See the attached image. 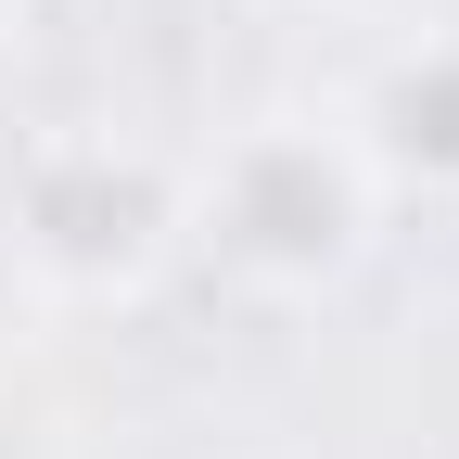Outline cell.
I'll use <instances>...</instances> for the list:
<instances>
[{
    "instance_id": "obj_1",
    "label": "cell",
    "mask_w": 459,
    "mask_h": 459,
    "mask_svg": "<svg viewBox=\"0 0 459 459\" xmlns=\"http://www.w3.org/2000/svg\"><path fill=\"white\" fill-rule=\"evenodd\" d=\"M179 217H192V243L230 281H255V294H332V281L370 255L383 179H370V153L344 141L332 102H281V115H243L204 166H179Z\"/></svg>"
},
{
    "instance_id": "obj_2",
    "label": "cell",
    "mask_w": 459,
    "mask_h": 459,
    "mask_svg": "<svg viewBox=\"0 0 459 459\" xmlns=\"http://www.w3.org/2000/svg\"><path fill=\"white\" fill-rule=\"evenodd\" d=\"M0 230H13V268L39 281L51 307H128V294H153V268L192 243L179 166L141 153V141H115V128L39 141V153L13 166Z\"/></svg>"
},
{
    "instance_id": "obj_3",
    "label": "cell",
    "mask_w": 459,
    "mask_h": 459,
    "mask_svg": "<svg viewBox=\"0 0 459 459\" xmlns=\"http://www.w3.org/2000/svg\"><path fill=\"white\" fill-rule=\"evenodd\" d=\"M332 115L383 192H459V39H395Z\"/></svg>"
},
{
    "instance_id": "obj_4",
    "label": "cell",
    "mask_w": 459,
    "mask_h": 459,
    "mask_svg": "<svg viewBox=\"0 0 459 459\" xmlns=\"http://www.w3.org/2000/svg\"><path fill=\"white\" fill-rule=\"evenodd\" d=\"M13 13H26V0H0V26H13Z\"/></svg>"
}]
</instances>
